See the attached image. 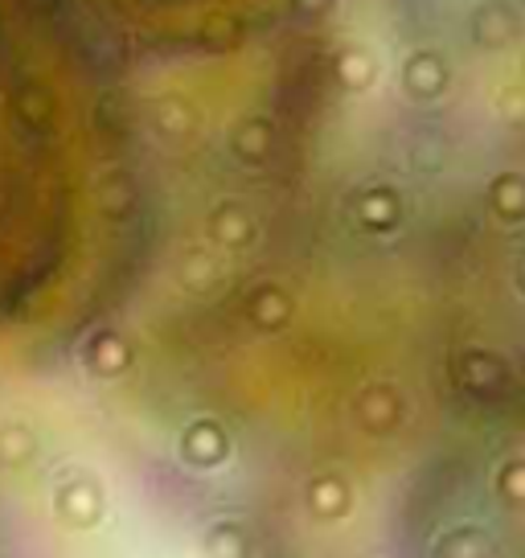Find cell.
I'll return each mask as SVG.
<instances>
[{
	"label": "cell",
	"mask_w": 525,
	"mask_h": 558,
	"mask_svg": "<svg viewBox=\"0 0 525 558\" xmlns=\"http://www.w3.org/2000/svg\"><path fill=\"white\" fill-rule=\"evenodd\" d=\"M136 197L132 111L74 0H0V320L99 276Z\"/></svg>",
	"instance_id": "obj_1"
},
{
	"label": "cell",
	"mask_w": 525,
	"mask_h": 558,
	"mask_svg": "<svg viewBox=\"0 0 525 558\" xmlns=\"http://www.w3.org/2000/svg\"><path fill=\"white\" fill-rule=\"evenodd\" d=\"M107 41L157 53L222 50L243 41L288 0H74Z\"/></svg>",
	"instance_id": "obj_2"
}]
</instances>
